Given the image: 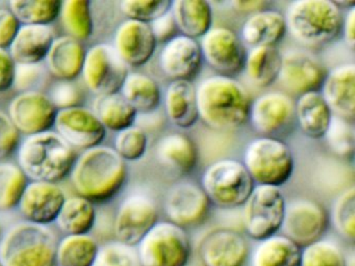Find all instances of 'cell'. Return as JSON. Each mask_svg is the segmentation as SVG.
<instances>
[{
	"mask_svg": "<svg viewBox=\"0 0 355 266\" xmlns=\"http://www.w3.org/2000/svg\"><path fill=\"white\" fill-rule=\"evenodd\" d=\"M230 6L234 8V10L240 12H245V14L252 15L254 12H261V10H266L269 6V2L265 0H236V1L230 2Z\"/></svg>",
	"mask_w": 355,
	"mask_h": 266,
	"instance_id": "53",
	"label": "cell"
},
{
	"mask_svg": "<svg viewBox=\"0 0 355 266\" xmlns=\"http://www.w3.org/2000/svg\"><path fill=\"white\" fill-rule=\"evenodd\" d=\"M76 160L73 148L51 130L28 135L18 150V166L32 181L60 182Z\"/></svg>",
	"mask_w": 355,
	"mask_h": 266,
	"instance_id": "3",
	"label": "cell"
},
{
	"mask_svg": "<svg viewBox=\"0 0 355 266\" xmlns=\"http://www.w3.org/2000/svg\"><path fill=\"white\" fill-rule=\"evenodd\" d=\"M326 70L319 58L304 50H288L282 55L277 81L292 95L319 91Z\"/></svg>",
	"mask_w": 355,
	"mask_h": 266,
	"instance_id": "17",
	"label": "cell"
},
{
	"mask_svg": "<svg viewBox=\"0 0 355 266\" xmlns=\"http://www.w3.org/2000/svg\"><path fill=\"white\" fill-rule=\"evenodd\" d=\"M211 202L200 185L192 181H180L168 189L164 209L169 222L182 228H194L205 222Z\"/></svg>",
	"mask_w": 355,
	"mask_h": 266,
	"instance_id": "14",
	"label": "cell"
},
{
	"mask_svg": "<svg viewBox=\"0 0 355 266\" xmlns=\"http://www.w3.org/2000/svg\"><path fill=\"white\" fill-rule=\"evenodd\" d=\"M64 29L69 37L85 41L93 33V18L90 2L87 0L62 1L60 16Z\"/></svg>",
	"mask_w": 355,
	"mask_h": 266,
	"instance_id": "38",
	"label": "cell"
},
{
	"mask_svg": "<svg viewBox=\"0 0 355 266\" xmlns=\"http://www.w3.org/2000/svg\"><path fill=\"white\" fill-rule=\"evenodd\" d=\"M180 35L200 39L213 27V8L205 0H174L170 8Z\"/></svg>",
	"mask_w": 355,
	"mask_h": 266,
	"instance_id": "30",
	"label": "cell"
},
{
	"mask_svg": "<svg viewBox=\"0 0 355 266\" xmlns=\"http://www.w3.org/2000/svg\"><path fill=\"white\" fill-rule=\"evenodd\" d=\"M150 27L157 42H164V43L174 37L175 31L178 30L170 12L151 22Z\"/></svg>",
	"mask_w": 355,
	"mask_h": 266,
	"instance_id": "51",
	"label": "cell"
},
{
	"mask_svg": "<svg viewBox=\"0 0 355 266\" xmlns=\"http://www.w3.org/2000/svg\"><path fill=\"white\" fill-rule=\"evenodd\" d=\"M157 45L150 24L126 19L116 30L113 47L128 68H138L151 60Z\"/></svg>",
	"mask_w": 355,
	"mask_h": 266,
	"instance_id": "22",
	"label": "cell"
},
{
	"mask_svg": "<svg viewBox=\"0 0 355 266\" xmlns=\"http://www.w3.org/2000/svg\"><path fill=\"white\" fill-rule=\"evenodd\" d=\"M49 99L58 110L78 106L82 101V91L72 81H60L51 89Z\"/></svg>",
	"mask_w": 355,
	"mask_h": 266,
	"instance_id": "47",
	"label": "cell"
},
{
	"mask_svg": "<svg viewBox=\"0 0 355 266\" xmlns=\"http://www.w3.org/2000/svg\"><path fill=\"white\" fill-rule=\"evenodd\" d=\"M128 72V66L112 45L98 44L86 52L83 78L95 95L119 93Z\"/></svg>",
	"mask_w": 355,
	"mask_h": 266,
	"instance_id": "11",
	"label": "cell"
},
{
	"mask_svg": "<svg viewBox=\"0 0 355 266\" xmlns=\"http://www.w3.org/2000/svg\"><path fill=\"white\" fill-rule=\"evenodd\" d=\"M202 60L199 42L180 33L166 41L159 54V69L171 81L192 80Z\"/></svg>",
	"mask_w": 355,
	"mask_h": 266,
	"instance_id": "20",
	"label": "cell"
},
{
	"mask_svg": "<svg viewBox=\"0 0 355 266\" xmlns=\"http://www.w3.org/2000/svg\"><path fill=\"white\" fill-rule=\"evenodd\" d=\"M294 120L295 101L284 91H268L251 100L248 122L261 136L276 137Z\"/></svg>",
	"mask_w": 355,
	"mask_h": 266,
	"instance_id": "16",
	"label": "cell"
},
{
	"mask_svg": "<svg viewBox=\"0 0 355 266\" xmlns=\"http://www.w3.org/2000/svg\"><path fill=\"white\" fill-rule=\"evenodd\" d=\"M43 76L44 69L40 64H16L13 87L21 93L36 91Z\"/></svg>",
	"mask_w": 355,
	"mask_h": 266,
	"instance_id": "46",
	"label": "cell"
},
{
	"mask_svg": "<svg viewBox=\"0 0 355 266\" xmlns=\"http://www.w3.org/2000/svg\"><path fill=\"white\" fill-rule=\"evenodd\" d=\"M19 143V132L9 116L0 112V162L11 155Z\"/></svg>",
	"mask_w": 355,
	"mask_h": 266,
	"instance_id": "48",
	"label": "cell"
},
{
	"mask_svg": "<svg viewBox=\"0 0 355 266\" xmlns=\"http://www.w3.org/2000/svg\"><path fill=\"white\" fill-rule=\"evenodd\" d=\"M251 266H301V249L282 234L259 241L251 253Z\"/></svg>",
	"mask_w": 355,
	"mask_h": 266,
	"instance_id": "32",
	"label": "cell"
},
{
	"mask_svg": "<svg viewBox=\"0 0 355 266\" xmlns=\"http://www.w3.org/2000/svg\"><path fill=\"white\" fill-rule=\"evenodd\" d=\"M96 220L94 204L78 195L66 197L55 222L66 235L89 234Z\"/></svg>",
	"mask_w": 355,
	"mask_h": 266,
	"instance_id": "34",
	"label": "cell"
},
{
	"mask_svg": "<svg viewBox=\"0 0 355 266\" xmlns=\"http://www.w3.org/2000/svg\"><path fill=\"white\" fill-rule=\"evenodd\" d=\"M245 168L254 184L280 187L294 172L292 150L282 139L259 136L251 139L243 154Z\"/></svg>",
	"mask_w": 355,
	"mask_h": 266,
	"instance_id": "6",
	"label": "cell"
},
{
	"mask_svg": "<svg viewBox=\"0 0 355 266\" xmlns=\"http://www.w3.org/2000/svg\"><path fill=\"white\" fill-rule=\"evenodd\" d=\"M57 112L49 96L38 91H24L12 100L9 118L18 132L33 135L51 130Z\"/></svg>",
	"mask_w": 355,
	"mask_h": 266,
	"instance_id": "19",
	"label": "cell"
},
{
	"mask_svg": "<svg viewBox=\"0 0 355 266\" xmlns=\"http://www.w3.org/2000/svg\"><path fill=\"white\" fill-rule=\"evenodd\" d=\"M171 0H122L120 10L130 20L150 24L170 12Z\"/></svg>",
	"mask_w": 355,
	"mask_h": 266,
	"instance_id": "43",
	"label": "cell"
},
{
	"mask_svg": "<svg viewBox=\"0 0 355 266\" xmlns=\"http://www.w3.org/2000/svg\"><path fill=\"white\" fill-rule=\"evenodd\" d=\"M286 33L284 14L272 8L249 15L241 29L240 39L251 47L276 46Z\"/></svg>",
	"mask_w": 355,
	"mask_h": 266,
	"instance_id": "26",
	"label": "cell"
},
{
	"mask_svg": "<svg viewBox=\"0 0 355 266\" xmlns=\"http://www.w3.org/2000/svg\"><path fill=\"white\" fill-rule=\"evenodd\" d=\"M343 35L347 47L353 51L355 47V6L349 8L345 16H343L342 29Z\"/></svg>",
	"mask_w": 355,
	"mask_h": 266,
	"instance_id": "52",
	"label": "cell"
},
{
	"mask_svg": "<svg viewBox=\"0 0 355 266\" xmlns=\"http://www.w3.org/2000/svg\"><path fill=\"white\" fill-rule=\"evenodd\" d=\"M53 126L58 134L73 149L96 147L107 134V129L94 112L82 106L58 110Z\"/></svg>",
	"mask_w": 355,
	"mask_h": 266,
	"instance_id": "18",
	"label": "cell"
},
{
	"mask_svg": "<svg viewBox=\"0 0 355 266\" xmlns=\"http://www.w3.org/2000/svg\"><path fill=\"white\" fill-rule=\"evenodd\" d=\"M99 245L90 234L66 235L57 245L58 266H92Z\"/></svg>",
	"mask_w": 355,
	"mask_h": 266,
	"instance_id": "36",
	"label": "cell"
},
{
	"mask_svg": "<svg viewBox=\"0 0 355 266\" xmlns=\"http://www.w3.org/2000/svg\"><path fill=\"white\" fill-rule=\"evenodd\" d=\"M120 94L124 99L141 114H148L161 103V89L157 81L141 72H128L124 79Z\"/></svg>",
	"mask_w": 355,
	"mask_h": 266,
	"instance_id": "33",
	"label": "cell"
},
{
	"mask_svg": "<svg viewBox=\"0 0 355 266\" xmlns=\"http://www.w3.org/2000/svg\"><path fill=\"white\" fill-rule=\"evenodd\" d=\"M334 2L338 6V8H340V10H342L343 8H346V10H348L349 8H354L355 6V1H346V0L336 1V0H334Z\"/></svg>",
	"mask_w": 355,
	"mask_h": 266,
	"instance_id": "54",
	"label": "cell"
},
{
	"mask_svg": "<svg viewBox=\"0 0 355 266\" xmlns=\"http://www.w3.org/2000/svg\"><path fill=\"white\" fill-rule=\"evenodd\" d=\"M86 50L78 39L64 35L53 39L45 62L51 76L60 81H72L82 75Z\"/></svg>",
	"mask_w": 355,
	"mask_h": 266,
	"instance_id": "24",
	"label": "cell"
},
{
	"mask_svg": "<svg viewBox=\"0 0 355 266\" xmlns=\"http://www.w3.org/2000/svg\"><path fill=\"white\" fill-rule=\"evenodd\" d=\"M60 0H12L10 10L22 25L49 26L60 16Z\"/></svg>",
	"mask_w": 355,
	"mask_h": 266,
	"instance_id": "37",
	"label": "cell"
},
{
	"mask_svg": "<svg viewBox=\"0 0 355 266\" xmlns=\"http://www.w3.org/2000/svg\"><path fill=\"white\" fill-rule=\"evenodd\" d=\"M254 185L242 161L234 158L214 161L201 176V188L211 204L224 209L244 205Z\"/></svg>",
	"mask_w": 355,
	"mask_h": 266,
	"instance_id": "7",
	"label": "cell"
},
{
	"mask_svg": "<svg viewBox=\"0 0 355 266\" xmlns=\"http://www.w3.org/2000/svg\"><path fill=\"white\" fill-rule=\"evenodd\" d=\"M159 222L157 204L145 195H128L118 208L113 230L116 240L137 247Z\"/></svg>",
	"mask_w": 355,
	"mask_h": 266,
	"instance_id": "13",
	"label": "cell"
},
{
	"mask_svg": "<svg viewBox=\"0 0 355 266\" xmlns=\"http://www.w3.org/2000/svg\"><path fill=\"white\" fill-rule=\"evenodd\" d=\"M20 26L21 24L11 10L7 8L0 10V48H10Z\"/></svg>",
	"mask_w": 355,
	"mask_h": 266,
	"instance_id": "49",
	"label": "cell"
},
{
	"mask_svg": "<svg viewBox=\"0 0 355 266\" xmlns=\"http://www.w3.org/2000/svg\"><path fill=\"white\" fill-rule=\"evenodd\" d=\"M323 139H325L330 151L338 157H353L355 148L354 122L334 114Z\"/></svg>",
	"mask_w": 355,
	"mask_h": 266,
	"instance_id": "41",
	"label": "cell"
},
{
	"mask_svg": "<svg viewBox=\"0 0 355 266\" xmlns=\"http://www.w3.org/2000/svg\"><path fill=\"white\" fill-rule=\"evenodd\" d=\"M53 29L47 25H21L9 48L16 64H40L53 45Z\"/></svg>",
	"mask_w": 355,
	"mask_h": 266,
	"instance_id": "27",
	"label": "cell"
},
{
	"mask_svg": "<svg viewBox=\"0 0 355 266\" xmlns=\"http://www.w3.org/2000/svg\"><path fill=\"white\" fill-rule=\"evenodd\" d=\"M196 98L199 120L209 128L236 130L248 122L250 95L234 77L216 74L202 79Z\"/></svg>",
	"mask_w": 355,
	"mask_h": 266,
	"instance_id": "1",
	"label": "cell"
},
{
	"mask_svg": "<svg viewBox=\"0 0 355 266\" xmlns=\"http://www.w3.org/2000/svg\"><path fill=\"white\" fill-rule=\"evenodd\" d=\"M92 266H142L136 247L110 241L99 247Z\"/></svg>",
	"mask_w": 355,
	"mask_h": 266,
	"instance_id": "45",
	"label": "cell"
},
{
	"mask_svg": "<svg viewBox=\"0 0 355 266\" xmlns=\"http://www.w3.org/2000/svg\"><path fill=\"white\" fill-rule=\"evenodd\" d=\"M329 224L327 210L315 200L295 197L286 202L282 235L300 249L320 240Z\"/></svg>",
	"mask_w": 355,
	"mask_h": 266,
	"instance_id": "10",
	"label": "cell"
},
{
	"mask_svg": "<svg viewBox=\"0 0 355 266\" xmlns=\"http://www.w3.org/2000/svg\"><path fill=\"white\" fill-rule=\"evenodd\" d=\"M282 52L276 46L251 47L245 56L247 78L259 87H268L277 81L282 66Z\"/></svg>",
	"mask_w": 355,
	"mask_h": 266,
	"instance_id": "31",
	"label": "cell"
},
{
	"mask_svg": "<svg viewBox=\"0 0 355 266\" xmlns=\"http://www.w3.org/2000/svg\"><path fill=\"white\" fill-rule=\"evenodd\" d=\"M284 16L291 37L305 47L315 48L338 37L344 15L334 0H295Z\"/></svg>",
	"mask_w": 355,
	"mask_h": 266,
	"instance_id": "4",
	"label": "cell"
},
{
	"mask_svg": "<svg viewBox=\"0 0 355 266\" xmlns=\"http://www.w3.org/2000/svg\"><path fill=\"white\" fill-rule=\"evenodd\" d=\"M168 120L180 129H189L199 120L196 87L191 80H173L164 96Z\"/></svg>",
	"mask_w": 355,
	"mask_h": 266,
	"instance_id": "25",
	"label": "cell"
},
{
	"mask_svg": "<svg viewBox=\"0 0 355 266\" xmlns=\"http://www.w3.org/2000/svg\"><path fill=\"white\" fill-rule=\"evenodd\" d=\"M57 238L46 226L24 222L0 239L3 266H55Z\"/></svg>",
	"mask_w": 355,
	"mask_h": 266,
	"instance_id": "5",
	"label": "cell"
},
{
	"mask_svg": "<svg viewBox=\"0 0 355 266\" xmlns=\"http://www.w3.org/2000/svg\"><path fill=\"white\" fill-rule=\"evenodd\" d=\"M157 161L168 170L180 174L192 172L198 161L196 143L188 135L170 132L157 141Z\"/></svg>",
	"mask_w": 355,
	"mask_h": 266,
	"instance_id": "28",
	"label": "cell"
},
{
	"mask_svg": "<svg viewBox=\"0 0 355 266\" xmlns=\"http://www.w3.org/2000/svg\"><path fill=\"white\" fill-rule=\"evenodd\" d=\"M202 266H244L249 245L242 233L227 227L207 231L197 247Z\"/></svg>",
	"mask_w": 355,
	"mask_h": 266,
	"instance_id": "15",
	"label": "cell"
},
{
	"mask_svg": "<svg viewBox=\"0 0 355 266\" xmlns=\"http://www.w3.org/2000/svg\"><path fill=\"white\" fill-rule=\"evenodd\" d=\"M331 222L336 232L353 242L355 238V187H347L332 206Z\"/></svg>",
	"mask_w": 355,
	"mask_h": 266,
	"instance_id": "40",
	"label": "cell"
},
{
	"mask_svg": "<svg viewBox=\"0 0 355 266\" xmlns=\"http://www.w3.org/2000/svg\"><path fill=\"white\" fill-rule=\"evenodd\" d=\"M66 197L57 183L32 181L26 185L18 208L26 222L47 226L57 220Z\"/></svg>",
	"mask_w": 355,
	"mask_h": 266,
	"instance_id": "21",
	"label": "cell"
},
{
	"mask_svg": "<svg viewBox=\"0 0 355 266\" xmlns=\"http://www.w3.org/2000/svg\"><path fill=\"white\" fill-rule=\"evenodd\" d=\"M147 147L148 139L146 132L141 127L132 125L118 131L114 150L125 161H136L144 156Z\"/></svg>",
	"mask_w": 355,
	"mask_h": 266,
	"instance_id": "44",
	"label": "cell"
},
{
	"mask_svg": "<svg viewBox=\"0 0 355 266\" xmlns=\"http://www.w3.org/2000/svg\"><path fill=\"white\" fill-rule=\"evenodd\" d=\"M286 202L280 187L255 184L243 205V226L247 235L261 241L278 234Z\"/></svg>",
	"mask_w": 355,
	"mask_h": 266,
	"instance_id": "9",
	"label": "cell"
},
{
	"mask_svg": "<svg viewBox=\"0 0 355 266\" xmlns=\"http://www.w3.org/2000/svg\"><path fill=\"white\" fill-rule=\"evenodd\" d=\"M1 237H3V228L0 226V239H1Z\"/></svg>",
	"mask_w": 355,
	"mask_h": 266,
	"instance_id": "55",
	"label": "cell"
},
{
	"mask_svg": "<svg viewBox=\"0 0 355 266\" xmlns=\"http://www.w3.org/2000/svg\"><path fill=\"white\" fill-rule=\"evenodd\" d=\"M16 62L7 49L0 48V93L13 87Z\"/></svg>",
	"mask_w": 355,
	"mask_h": 266,
	"instance_id": "50",
	"label": "cell"
},
{
	"mask_svg": "<svg viewBox=\"0 0 355 266\" xmlns=\"http://www.w3.org/2000/svg\"><path fill=\"white\" fill-rule=\"evenodd\" d=\"M202 60L218 74L232 77L244 69L245 51L242 39L232 29L213 26L199 41Z\"/></svg>",
	"mask_w": 355,
	"mask_h": 266,
	"instance_id": "12",
	"label": "cell"
},
{
	"mask_svg": "<svg viewBox=\"0 0 355 266\" xmlns=\"http://www.w3.org/2000/svg\"><path fill=\"white\" fill-rule=\"evenodd\" d=\"M319 91L334 116L354 122V62H344L327 71Z\"/></svg>",
	"mask_w": 355,
	"mask_h": 266,
	"instance_id": "23",
	"label": "cell"
},
{
	"mask_svg": "<svg viewBox=\"0 0 355 266\" xmlns=\"http://www.w3.org/2000/svg\"><path fill=\"white\" fill-rule=\"evenodd\" d=\"M28 178L17 164L0 162V210L8 211L18 207Z\"/></svg>",
	"mask_w": 355,
	"mask_h": 266,
	"instance_id": "39",
	"label": "cell"
},
{
	"mask_svg": "<svg viewBox=\"0 0 355 266\" xmlns=\"http://www.w3.org/2000/svg\"><path fill=\"white\" fill-rule=\"evenodd\" d=\"M0 266H3V263H1V261H0Z\"/></svg>",
	"mask_w": 355,
	"mask_h": 266,
	"instance_id": "56",
	"label": "cell"
},
{
	"mask_svg": "<svg viewBox=\"0 0 355 266\" xmlns=\"http://www.w3.org/2000/svg\"><path fill=\"white\" fill-rule=\"evenodd\" d=\"M301 266H348L340 245L320 239L301 249Z\"/></svg>",
	"mask_w": 355,
	"mask_h": 266,
	"instance_id": "42",
	"label": "cell"
},
{
	"mask_svg": "<svg viewBox=\"0 0 355 266\" xmlns=\"http://www.w3.org/2000/svg\"><path fill=\"white\" fill-rule=\"evenodd\" d=\"M136 247L142 266H187L192 253L186 229L169 220L157 222Z\"/></svg>",
	"mask_w": 355,
	"mask_h": 266,
	"instance_id": "8",
	"label": "cell"
},
{
	"mask_svg": "<svg viewBox=\"0 0 355 266\" xmlns=\"http://www.w3.org/2000/svg\"><path fill=\"white\" fill-rule=\"evenodd\" d=\"M334 114L319 91H307L295 101V120L309 139H323Z\"/></svg>",
	"mask_w": 355,
	"mask_h": 266,
	"instance_id": "29",
	"label": "cell"
},
{
	"mask_svg": "<svg viewBox=\"0 0 355 266\" xmlns=\"http://www.w3.org/2000/svg\"><path fill=\"white\" fill-rule=\"evenodd\" d=\"M93 112L105 129L112 131L123 130L132 126L138 112L119 93L97 96L93 105Z\"/></svg>",
	"mask_w": 355,
	"mask_h": 266,
	"instance_id": "35",
	"label": "cell"
},
{
	"mask_svg": "<svg viewBox=\"0 0 355 266\" xmlns=\"http://www.w3.org/2000/svg\"><path fill=\"white\" fill-rule=\"evenodd\" d=\"M128 166L113 148L96 145L74 162L71 181L80 197L94 203L113 199L125 184Z\"/></svg>",
	"mask_w": 355,
	"mask_h": 266,
	"instance_id": "2",
	"label": "cell"
}]
</instances>
